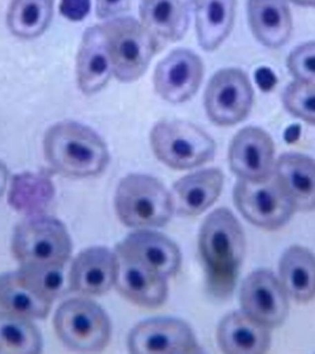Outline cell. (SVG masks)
I'll list each match as a JSON object with an SVG mask.
<instances>
[{"instance_id":"9","label":"cell","mask_w":315,"mask_h":354,"mask_svg":"<svg viewBox=\"0 0 315 354\" xmlns=\"http://www.w3.org/2000/svg\"><path fill=\"white\" fill-rule=\"evenodd\" d=\"M233 198L246 220L265 230L281 228L295 212L273 176L258 182L240 179L235 185Z\"/></svg>"},{"instance_id":"4","label":"cell","mask_w":315,"mask_h":354,"mask_svg":"<svg viewBox=\"0 0 315 354\" xmlns=\"http://www.w3.org/2000/svg\"><path fill=\"white\" fill-rule=\"evenodd\" d=\"M115 209L122 223L134 228L160 227L171 220L173 199L164 185L145 174H129L119 183Z\"/></svg>"},{"instance_id":"15","label":"cell","mask_w":315,"mask_h":354,"mask_svg":"<svg viewBox=\"0 0 315 354\" xmlns=\"http://www.w3.org/2000/svg\"><path fill=\"white\" fill-rule=\"evenodd\" d=\"M272 176L293 209H315V160L306 155L285 153L274 165Z\"/></svg>"},{"instance_id":"32","label":"cell","mask_w":315,"mask_h":354,"mask_svg":"<svg viewBox=\"0 0 315 354\" xmlns=\"http://www.w3.org/2000/svg\"><path fill=\"white\" fill-rule=\"evenodd\" d=\"M131 0H96V14L99 18L107 19L129 10Z\"/></svg>"},{"instance_id":"24","label":"cell","mask_w":315,"mask_h":354,"mask_svg":"<svg viewBox=\"0 0 315 354\" xmlns=\"http://www.w3.org/2000/svg\"><path fill=\"white\" fill-rule=\"evenodd\" d=\"M237 0H196L195 27L198 43L214 51L228 37L234 24Z\"/></svg>"},{"instance_id":"29","label":"cell","mask_w":315,"mask_h":354,"mask_svg":"<svg viewBox=\"0 0 315 354\" xmlns=\"http://www.w3.org/2000/svg\"><path fill=\"white\" fill-rule=\"evenodd\" d=\"M282 100L292 115L315 124V84L296 80L285 88Z\"/></svg>"},{"instance_id":"2","label":"cell","mask_w":315,"mask_h":354,"mask_svg":"<svg viewBox=\"0 0 315 354\" xmlns=\"http://www.w3.org/2000/svg\"><path fill=\"white\" fill-rule=\"evenodd\" d=\"M44 151L49 165L68 176H95L110 160L102 138L90 127L73 121L50 127L44 136Z\"/></svg>"},{"instance_id":"22","label":"cell","mask_w":315,"mask_h":354,"mask_svg":"<svg viewBox=\"0 0 315 354\" xmlns=\"http://www.w3.org/2000/svg\"><path fill=\"white\" fill-rule=\"evenodd\" d=\"M282 286L298 303L315 298V256L309 249L292 245L282 254L279 262Z\"/></svg>"},{"instance_id":"33","label":"cell","mask_w":315,"mask_h":354,"mask_svg":"<svg viewBox=\"0 0 315 354\" xmlns=\"http://www.w3.org/2000/svg\"><path fill=\"white\" fill-rule=\"evenodd\" d=\"M8 177H10V173H8L7 166L0 160V198L7 188Z\"/></svg>"},{"instance_id":"18","label":"cell","mask_w":315,"mask_h":354,"mask_svg":"<svg viewBox=\"0 0 315 354\" xmlns=\"http://www.w3.org/2000/svg\"><path fill=\"white\" fill-rule=\"evenodd\" d=\"M115 286L127 300L146 308H156L165 303L168 285L164 277L133 260L117 256Z\"/></svg>"},{"instance_id":"30","label":"cell","mask_w":315,"mask_h":354,"mask_svg":"<svg viewBox=\"0 0 315 354\" xmlns=\"http://www.w3.org/2000/svg\"><path fill=\"white\" fill-rule=\"evenodd\" d=\"M287 65L297 82L315 84V41L300 44L292 50Z\"/></svg>"},{"instance_id":"25","label":"cell","mask_w":315,"mask_h":354,"mask_svg":"<svg viewBox=\"0 0 315 354\" xmlns=\"http://www.w3.org/2000/svg\"><path fill=\"white\" fill-rule=\"evenodd\" d=\"M51 307L24 284L18 271L0 275V310L32 320L46 318Z\"/></svg>"},{"instance_id":"7","label":"cell","mask_w":315,"mask_h":354,"mask_svg":"<svg viewBox=\"0 0 315 354\" xmlns=\"http://www.w3.org/2000/svg\"><path fill=\"white\" fill-rule=\"evenodd\" d=\"M54 326L66 347L83 353L104 350L112 333L109 318L104 310L94 301L83 298L64 301L55 312Z\"/></svg>"},{"instance_id":"28","label":"cell","mask_w":315,"mask_h":354,"mask_svg":"<svg viewBox=\"0 0 315 354\" xmlns=\"http://www.w3.org/2000/svg\"><path fill=\"white\" fill-rule=\"evenodd\" d=\"M65 266L21 265L19 276L41 300L52 304L65 292Z\"/></svg>"},{"instance_id":"31","label":"cell","mask_w":315,"mask_h":354,"mask_svg":"<svg viewBox=\"0 0 315 354\" xmlns=\"http://www.w3.org/2000/svg\"><path fill=\"white\" fill-rule=\"evenodd\" d=\"M90 0H61L60 12L70 21H80L90 11Z\"/></svg>"},{"instance_id":"10","label":"cell","mask_w":315,"mask_h":354,"mask_svg":"<svg viewBox=\"0 0 315 354\" xmlns=\"http://www.w3.org/2000/svg\"><path fill=\"white\" fill-rule=\"evenodd\" d=\"M128 348L135 354H184L199 353L192 329L175 318L143 321L130 332Z\"/></svg>"},{"instance_id":"11","label":"cell","mask_w":315,"mask_h":354,"mask_svg":"<svg viewBox=\"0 0 315 354\" xmlns=\"http://www.w3.org/2000/svg\"><path fill=\"white\" fill-rule=\"evenodd\" d=\"M287 293L272 272L259 270L251 273L240 289L243 312L268 328L282 325L289 314Z\"/></svg>"},{"instance_id":"8","label":"cell","mask_w":315,"mask_h":354,"mask_svg":"<svg viewBox=\"0 0 315 354\" xmlns=\"http://www.w3.org/2000/svg\"><path fill=\"white\" fill-rule=\"evenodd\" d=\"M254 90L245 72L238 68L218 71L204 93V108L213 123L234 126L245 120L253 106Z\"/></svg>"},{"instance_id":"5","label":"cell","mask_w":315,"mask_h":354,"mask_svg":"<svg viewBox=\"0 0 315 354\" xmlns=\"http://www.w3.org/2000/svg\"><path fill=\"white\" fill-rule=\"evenodd\" d=\"M11 250L19 265L65 266L72 243L66 227L49 216H30L14 232Z\"/></svg>"},{"instance_id":"1","label":"cell","mask_w":315,"mask_h":354,"mask_svg":"<svg viewBox=\"0 0 315 354\" xmlns=\"http://www.w3.org/2000/svg\"><path fill=\"white\" fill-rule=\"evenodd\" d=\"M198 245L210 292L216 297H228L245 253L242 226L229 209H216L201 227Z\"/></svg>"},{"instance_id":"16","label":"cell","mask_w":315,"mask_h":354,"mask_svg":"<svg viewBox=\"0 0 315 354\" xmlns=\"http://www.w3.org/2000/svg\"><path fill=\"white\" fill-rule=\"evenodd\" d=\"M117 267V257L109 249L88 248L82 252L71 266V290L82 295H104L115 285Z\"/></svg>"},{"instance_id":"3","label":"cell","mask_w":315,"mask_h":354,"mask_svg":"<svg viewBox=\"0 0 315 354\" xmlns=\"http://www.w3.org/2000/svg\"><path fill=\"white\" fill-rule=\"evenodd\" d=\"M101 28L116 79L121 82L140 79L159 49L158 38L131 17L110 19Z\"/></svg>"},{"instance_id":"12","label":"cell","mask_w":315,"mask_h":354,"mask_svg":"<svg viewBox=\"0 0 315 354\" xmlns=\"http://www.w3.org/2000/svg\"><path fill=\"white\" fill-rule=\"evenodd\" d=\"M203 77L201 58L191 50L176 49L155 68V91L166 102L182 104L198 93Z\"/></svg>"},{"instance_id":"23","label":"cell","mask_w":315,"mask_h":354,"mask_svg":"<svg viewBox=\"0 0 315 354\" xmlns=\"http://www.w3.org/2000/svg\"><path fill=\"white\" fill-rule=\"evenodd\" d=\"M140 16L155 37L169 41L181 40L189 25L187 7L180 0H141Z\"/></svg>"},{"instance_id":"20","label":"cell","mask_w":315,"mask_h":354,"mask_svg":"<svg viewBox=\"0 0 315 354\" xmlns=\"http://www.w3.org/2000/svg\"><path fill=\"white\" fill-rule=\"evenodd\" d=\"M217 337L223 353L262 354L269 350V328L257 322L245 312H233L221 320Z\"/></svg>"},{"instance_id":"27","label":"cell","mask_w":315,"mask_h":354,"mask_svg":"<svg viewBox=\"0 0 315 354\" xmlns=\"http://www.w3.org/2000/svg\"><path fill=\"white\" fill-rule=\"evenodd\" d=\"M43 339L30 318L0 310V354H37Z\"/></svg>"},{"instance_id":"14","label":"cell","mask_w":315,"mask_h":354,"mask_svg":"<svg viewBox=\"0 0 315 354\" xmlns=\"http://www.w3.org/2000/svg\"><path fill=\"white\" fill-rule=\"evenodd\" d=\"M115 254L140 263L166 279L175 275L181 266L178 246L164 235L145 230L129 234L119 243Z\"/></svg>"},{"instance_id":"13","label":"cell","mask_w":315,"mask_h":354,"mask_svg":"<svg viewBox=\"0 0 315 354\" xmlns=\"http://www.w3.org/2000/svg\"><path fill=\"white\" fill-rule=\"evenodd\" d=\"M275 146L265 130L256 127L240 129L229 149L231 171L240 179L264 181L272 176Z\"/></svg>"},{"instance_id":"26","label":"cell","mask_w":315,"mask_h":354,"mask_svg":"<svg viewBox=\"0 0 315 354\" xmlns=\"http://www.w3.org/2000/svg\"><path fill=\"white\" fill-rule=\"evenodd\" d=\"M54 13V0H12L8 8V29L17 37H38L48 28Z\"/></svg>"},{"instance_id":"19","label":"cell","mask_w":315,"mask_h":354,"mask_svg":"<svg viewBox=\"0 0 315 354\" xmlns=\"http://www.w3.org/2000/svg\"><path fill=\"white\" fill-rule=\"evenodd\" d=\"M224 176L220 169L210 168L182 177L174 184L173 209L185 216L199 215L215 203L222 191Z\"/></svg>"},{"instance_id":"21","label":"cell","mask_w":315,"mask_h":354,"mask_svg":"<svg viewBox=\"0 0 315 354\" xmlns=\"http://www.w3.org/2000/svg\"><path fill=\"white\" fill-rule=\"evenodd\" d=\"M247 11L251 32L269 48H278L289 41L292 18L287 0H248Z\"/></svg>"},{"instance_id":"6","label":"cell","mask_w":315,"mask_h":354,"mask_svg":"<svg viewBox=\"0 0 315 354\" xmlns=\"http://www.w3.org/2000/svg\"><path fill=\"white\" fill-rule=\"evenodd\" d=\"M151 143L158 159L176 170L198 167L215 156V141L190 122H158L151 132Z\"/></svg>"},{"instance_id":"34","label":"cell","mask_w":315,"mask_h":354,"mask_svg":"<svg viewBox=\"0 0 315 354\" xmlns=\"http://www.w3.org/2000/svg\"><path fill=\"white\" fill-rule=\"evenodd\" d=\"M290 1L301 7H315V0H290Z\"/></svg>"},{"instance_id":"17","label":"cell","mask_w":315,"mask_h":354,"mask_svg":"<svg viewBox=\"0 0 315 354\" xmlns=\"http://www.w3.org/2000/svg\"><path fill=\"white\" fill-rule=\"evenodd\" d=\"M113 74L101 25L88 28L83 35L77 57L79 90L87 95L99 93L109 82Z\"/></svg>"},{"instance_id":"35","label":"cell","mask_w":315,"mask_h":354,"mask_svg":"<svg viewBox=\"0 0 315 354\" xmlns=\"http://www.w3.org/2000/svg\"><path fill=\"white\" fill-rule=\"evenodd\" d=\"M180 1L184 3L187 7H189V6L195 4L196 0H180Z\"/></svg>"}]
</instances>
